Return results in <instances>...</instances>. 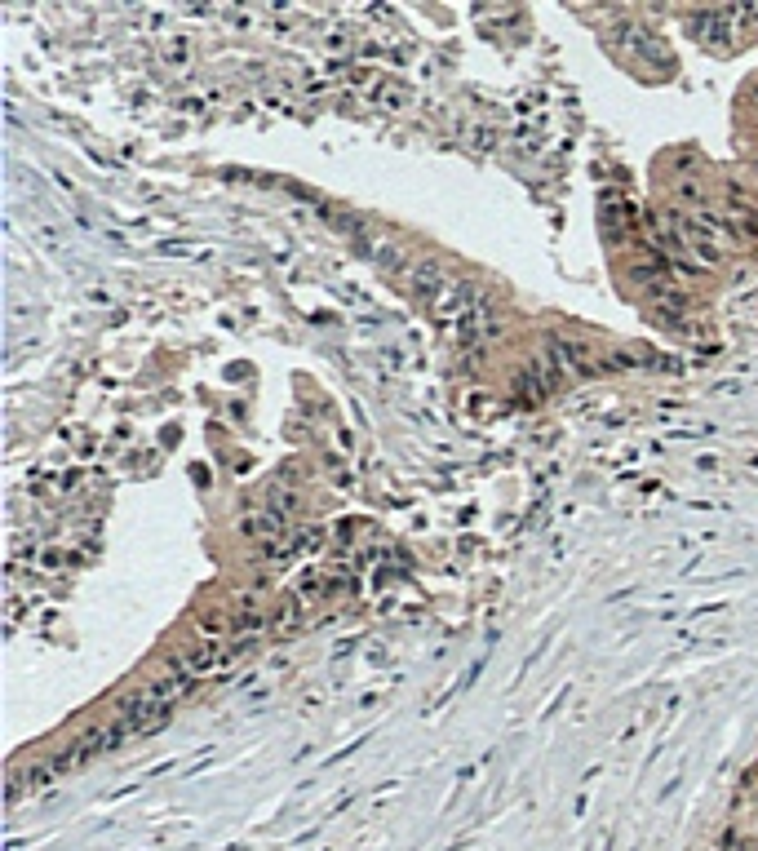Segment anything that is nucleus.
Masks as SVG:
<instances>
[{
	"mask_svg": "<svg viewBox=\"0 0 758 851\" xmlns=\"http://www.w3.org/2000/svg\"><path fill=\"white\" fill-rule=\"evenodd\" d=\"M116 719H120L116 723L120 732H151V727H160L169 719V701H160L151 688H142L116 705Z\"/></svg>",
	"mask_w": 758,
	"mask_h": 851,
	"instance_id": "obj_1",
	"label": "nucleus"
},
{
	"mask_svg": "<svg viewBox=\"0 0 758 851\" xmlns=\"http://www.w3.org/2000/svg\"><path fill=\"white\" fill-rule=\"evenodd\" d=\"M732 213H736V231H741V235H754V240H758V213L750 209V204L736 200V204H732Z\"/></svg>",
	"mask_w": 758,
	"mask_h": 851,
	"instance_id": "obj_2",
	"label": "nucleus"
}]
</instances>
